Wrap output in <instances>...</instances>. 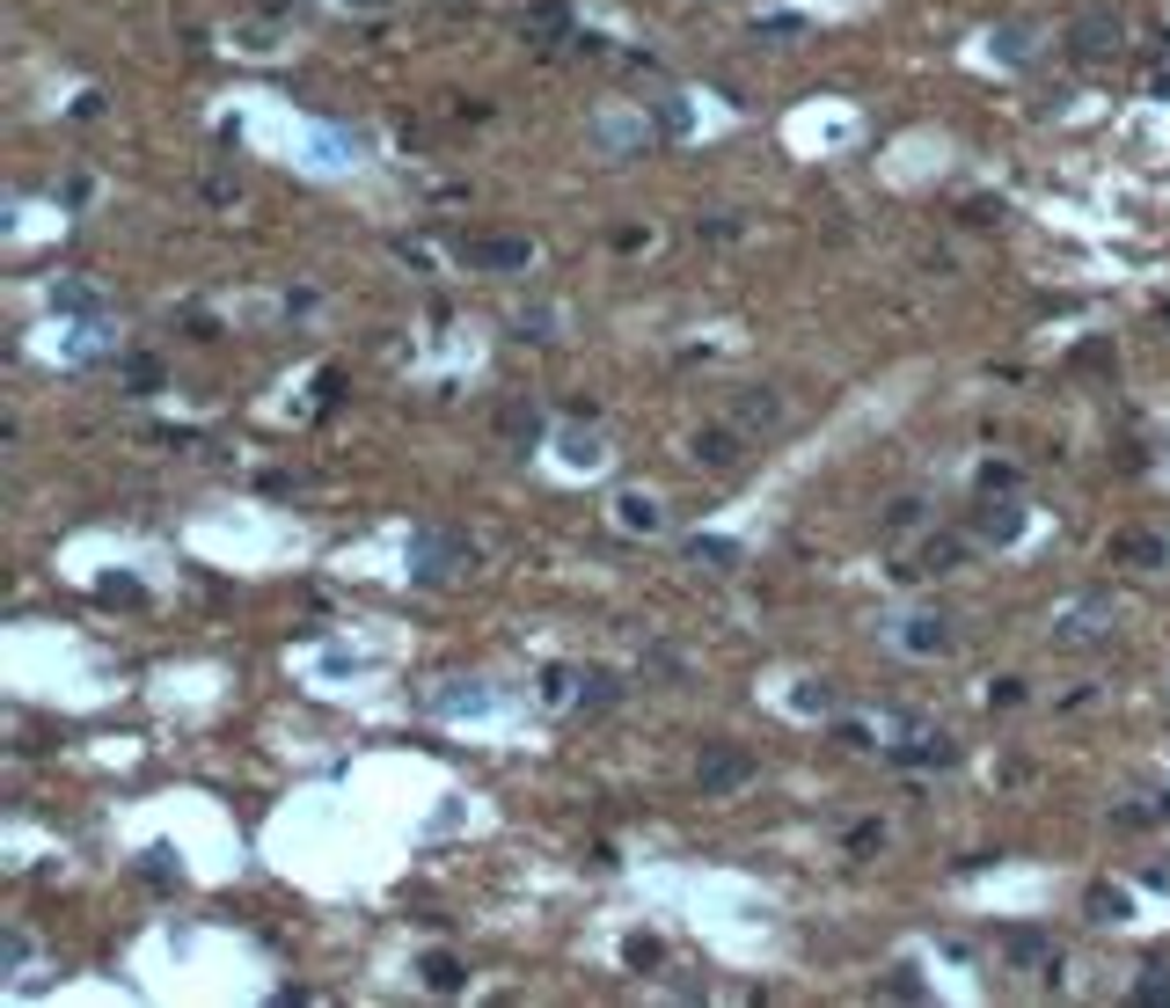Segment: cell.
<instances>
[{
  "label": "cell",
  "instance_id": "obj_1",
  "mask_svg": "<svg viewBox=\"0 0 1170 1008\" xmlns=\"http://www.w3.org/2000/svg\"><path fill=\"white\" fill-rule=\"evenodd\" d=\"M462 563H476V549H468L462 533H446V527H417L410 533V577L417 585H439V577H454Z\"/></svg>",
  "mask_w": 1170,
  "mask_h": 1008
},
{
  "label": "cell",
  "instance_id": "obj_2",
  "mask_svg": "<svg viewBox=\"0 0 1170 1008\" xmlns=\"http://www.w3.org/2000/svg\"><path fill=\"white\" fill-rule=\"evenodd\" d=\"M695 782H703V796H731L754 782V760L747 753H731V745H717V753H703L695 760Z\"/></svg>",
  "mask_w": 1170,
  "mask_h": 1008
},
{
  "label": "cell",
  "instance_id": "obj_3",
  "mask_svg": "<svg viewBox=\"0 0 1170 1008\" xmlns=\"http://www.w3.org/2000/svg\"><path fill=\"white\" fill-rule=\"evenodd\" d=\"M462 256L476 271H527V264H535V241H527V235H490V241H468Z\"/></svg>",
  "mask_w": 1170,
  "mask_h": 1008
},
{
  "label": "cell",
  "instance_id": "obj_4",
  "mask_svg": "<svg viewBox=\"0 0 1170 1008\" xmlns=\"http://www.w3.org/2000/svg\"><path fill=\"white\" fill-rule=\"evenodd\" d=\"M1112 628V600H1083L1075 614H1061L1053 622V644H1090V636H1105Z\"/></svg>",
  "mask_w": 1170,
  "mask_h": 1008
},
{
  "label": "cell",
  "instance_id": "obj_5",
  "mask_svg": "<svg viewBox=\"0 0 1170 1008\" xmlns=\"http://www.w3.org/2000/svg\"><path fill=\"white\" fill-rule=\"evenodd\" d=\"M614 527H622V533H658V527H666V512H658L652 490H622V497H614Z\"/></svg>",
  "mask_w": 1170,
  "mask_h": 1008
},
{
  "label": "cell",
  "instance_id": "obj_6",
  "mask_svg": "<svg viewBox=\"0 0 1170 1008\" xmlns=\"http://www.w3.org/2000/svg\"><path fill=\"white\" fill-rule=\"evenodd\" d=\"M1112 45H1120V15H1112V8H1090V15L1075 23V51L1097 59V51H1112Z\"/></svg>",
  "mask_w": 1170,
  "mask_h": 1008
},
{
  "label": "cell",
  "instance_id": "obj_7",
  "mask_svg": "<svg viewBox=\"0 0 1170 1008\" xmlns=\"http://www.w3.org/2000/svg\"><path fill=\"white\" fill-rule=\"evenodd\" d=\"M688 454L703 460V468H739V454H747V446H739V432L709 424V432H695V446H688Z\"/></svg>",
  "mask_w": 1170,
  "mask_h": 1008
},
{
  "label": "cell",
  "instance_id": "obj_8",
  "mask_svg": "<svg viewBox=\"0 0 1170 1008\" xmlns=\"http://www.w3.org/2000/svg\"><path fill=\"white\" fill-rule=\"evenodd\" d=\"M900 644L915 650V658H929V650H944V644H951V622H944V614H907Z\"/></svg>",
  "mask_w": 1170,
  "mask_h": 1008
},
{
  "label": "cell",
  "instance_id": "obj_9",
  "mask_svg": "<svg viewBox=\"0 0 1170 1008\" xmlns=\"http://www.w3.org/2000/svg\"><path fill=\"white\" fill-rule=\"evenodd\" d=\"M1017 527H1024V512H1017V504H980V519H974V533H980V541H1017Z\"/></svg>",
  "mask_w": 1170,
  "mask_h": 1008
},
{
  "label": "cell",
  "instance_id": "obj_10",
  "mask_svg": "<svg viewBox=\"0 0 1170 1008\" xmlns=\"http://www.w3.org/2000/svg\"><path fill=\"white\" fill-rule=\"evenodd\" d=\"M1002 950H1010L1017 964H1047V972L1061 964V958H1053V943H1047V936H1031V928H1010V936H1002Z\"/></svg>",
  "mask_w": 1170,
  "mask_h": 1008
},
{
  "label": "cell",
  "instance_id": "obj_11",
  "mask_svg": "<svg viewBox=\"0 0 1170 1008\" xmlns=\"http://www.w3.org/2000/svg\"><path fill=\"white\" fill-rule=\"evenodd\" d=\"M907 571H929V577L958 571V541H951V533H929V541H922V563H907Z\"/></svg>",
  "mask_w": 1170,
  "mask_h": 1008
},
{
  "label": "cell",
  "instance_id": "obj_12",
  "mask_svg": "<svg viewBox=\"0 0 1170 1008\" xmlns=\"http://www.w3.org/2000/svg\"><path fill=\"white\" fill-rule=\"evenodd\" d=\"M688 563H709V571H731V563H739V549H731V541H717V533H695V541H688Z\"/></svg>",
  "mask_w": 1170,
  "mask_h": 1008
},
{
  "label": "cell",
  "instance_id": "obj_13",
  "mask_svg": "<svg viewBox=\"0 0 1170 1008\" xmlns=\"http://www.w3.org/2000/svg\"><path fill=\"white\" fill-rule=\"evenodd\" d=\"M1126 913H1134V899H1126L1120 885H1097V891H1090V921H1112V928H1120Z\"/></svg>",
  "mask_w": 1170,
  "mask_h": 1008
},
{
  "label": "cell",
  "instance_id": "obj_14",
  "mask_svg": "<svg viewBox=\"0 0 1170 1008\" xmlns=\"http://www.w3.org/2000/svg\"><path fill=\"white\" fill-rule=\"evenodd\" d=\"M739 417L768 432V424H783V395H768V387H761V395H747V403H739Z\"/></svg>",
  "mask_w": 1170,
  "mask_h": 1008
},
{
  "label": "cell",
  "instance_id": "obj_15",
  "mask_svg": "<svg viewBox=\"0 0 1170 1008\" xmlns=\"http://www.w3.org/2000/svg\"><path fill=\"white\" fill-rule=\"evenodd\" d=\"M425 986H432V994H454V986H462V964L446 958V950H432V958H425Z\"/></svg>",
  "mask_w": 1170,
  "mask_h": 1008
},
{
  "label": "cell",
  "instance_id": "obj_16",
  "mask_svg": "<svg viewBox=\"0 0 1170 1008\" xmlns=\"http://www.w3.org/2000/svg\"><path fill=\"white\" fill-rule=\"evenodd\" d=\"M563 460H571V468H600V439H593V432H563Z\"/></svg>",
  "mask_w": 1170,
  "mask_h": 1008
},
{
  "label": "cell",
  "instance_id": "obj_17",
  "mask_svg": "<svg viewBox=\"0 0 1170 1008\" xmlns=\"http://www.w3.org/2000/svg\"><path fill=\"white\" fill-rule=\"evenodd\" d=\"M1112 555H1134V563H1163V541H1156V533H1120V541H1112Z\"/></svg>",
  "mask_w": 1170,
  "mask_h": 1008
},
{
  "label": "cell",
  "instance_id": "obj_18",
  "mask_svg": "<svg viewBox=\"0 0 1170 1008\" xmlns=\"http://www.w3.org/2000/svg\"><path fill=\"white\" fill-rule=\"evenodd\" d=\"M614 695H622V687H614V672H585V687H578V701H585V709H608Z\"/></svg>",
  "mask_w": 1170,
  "mask_h": 1008
},
{
  "label": "cell",
  "instance_id": "obj_19",
  "mask_svg": "<svg viewBox=\"0 0 1170 1008\" xmlns=\"http://www.w3.org/2000/svg\"><path fill=\"white\" fill-rule=\"evenodd\" d=\"M995 51L1010 59V67H1017V59H1031V29H1024V23H1010V29L995 37Z\"/></svg>",
  "mask_w": 1170,
  "mask_h": 1008
},
{
  "label": "cell",
  "instance_id": "obj_20",
  "mask_svg": "<svg viewBox=\"0 0 1170 1008\" xmlns=\"http://www.w3.org/2000/svg\"><path fill=\"white\" fill-rule=\"evenodd\" d=\"M124 373H132V395H154V387H162V359H146V351L124 365Z\"/></svg>",
  "mask_w": 1170,
  "mask_h": 1008
},
{
  "label": "cell",
  "instance_id": "obj_21",
  "mask_svg": "<svg viewBox=\"0 0 1170 1008\" xmlns=\"http://www.w3.org/2000/svg\"><path fill=\"white\" fill-rule=\"evenodd\" d=\"M849 848H856V855H871V848H885V833H878V826H856Z\"/></svg>",
  "mask_w": 1170,
  "mask_h": 1008
},
{
  "label": "cell",
  "instance_id": "obj_22",
  "mask_svg": "<svg viewBox=\"0 0 1170 1008\" xmlns=\"http://www.w3.org/2000/svg\"><path fill=\"white\" fill-rule=\"evenodd\" d=\"M1142 1001H1170V980H1148V986H1142Z\"/></svg>",
  "mask_w": 1170,
  "mask_h": 1008
},
{
  "label": "cell",
  "instance_id": "obj_23",
  "mask_svg": "<svg viewBox=\"0 0 1170 1008\" xmlns=\"http://www.w3.org/2000/svg\"><path fill=\"white\" fill-rule=\"evenodd\" d=\"M446 8H462V0H446Z\"/></svg>",
  "mask_w": 1170,
  "mask_h": 1008
},
{
  "label": "cell",
  "instance_id": "obj_24",
  "mask_svg": "<svg viewBox=\"0 0 1170 1008\" xmlns=\"http://www.w3.org/2000/svg\"><path fill=\"white\" fill-rule=\"evenodd\" d=\"M359 8H373V0H359Z\"/></svg>",
  "mask_w": 1170,
  "mask_h": 1008
}]
</instances>
